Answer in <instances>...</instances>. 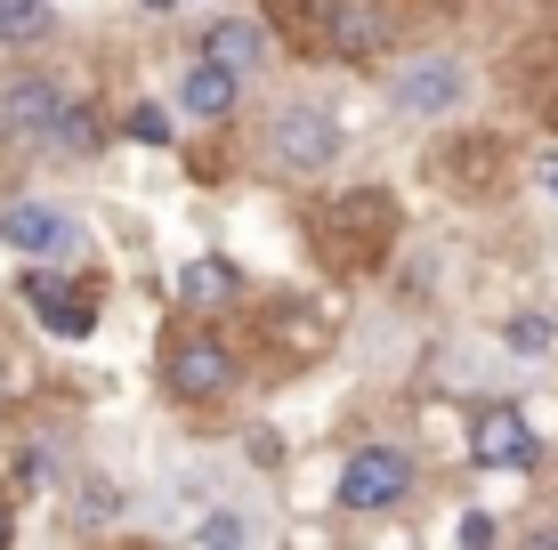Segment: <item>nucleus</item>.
<instances>
[{
  "instance_id": "f257e3e1",
  "label": "nucleus",
  "mask_w": 558,
  "mask_h": 550,
  "mask_svg": "<svg viewBox=\"0 0 558 550\" xmlns=\"http://www.w3.org/2000/svg\"><path fill=\"white\" fill-rule=\"evenodd\" d=\"M0 138L33 146V155H98L89 106L73 98L65 82H49V73H16V82L0 89Z\"/></svg>"
},
{
  "instance_id": "f03ea898",
  "label": "nucleus",
  "mask_w": 558,
  "mask_h": 550,
  "mask_svg": "<svg viewBox=\"0 0 558 550\" xmlns=\"http://www.w3.org/2000/svg\"><path fill=\"white\" fill-rule=\"evenodd\" d=\"M162 389L179 396V405H227V396L243 389V356L227 332L210 325H179L162 340Z\"/></svg>"
},
{
  "instance_id": "7ed1b4c3",
  "label": "nucleus",
  "mask_w": 558,
  "mask_h": 550,
  "mask_svg": "<svg viewBox=\"0 0 558 550\" xmlns=\"http://www.w3.org/2000/svg\"><path fill=\"white\" fill-rule=\"evenodd\" d=\"M413 486H421V462H413L405 445L364 438V445H349V462H340L332 502L349 510V518H389V510H405V502H413Z\"/></svg>"
},
{
  "instance_id": "20e7f679",
  "label": "nucleus",
  "mask_w": 558,
  "mask_h": 550,
  "mask_svg": "<svg viewBox=\"0 0 558 550\" xmlns=\"http://www.w3.org/2000/svg\"><path fill=\"white\" fill-rule=\"evenodd\" d=\"M380 49H397V9L389 0H307V57L373 65Z\"/></svg>"
},
{
  "instance_id": "39448f33",
  "label": "nucleus",
  "mask_w": 558,
  "mask_h": 550,
  "mask_svg": "<svg viewBox=\"0 0 558 550\" xmlns=\"http://www.w3.org/2000/svg\"><path fill=\"white\" fill-rule=\"evenodd\" d=\"M340 155H349V130H340V113L324 98L276 106V122H267V162H276L283 179H324Z\"/></svg>"
},
{
  "instance_id": "423d86ee",
  "label": "nucleus",
  "mask_w": 558,
  "mask_h": 550,
  "mask_svg": "<svg viewBox=\"0 0 558 550\" xmlns=\"http://www.w3.org/2000/svg\"><path fill=\"white\" fill-rule=\"evenodd\" d=\"M461 106H470V65L446 49H421L389 73V113H405V122H453Z\"/></svg>"
},
{
  "instance_id": "0eeeda50",
  "label": "nucleus",
  "mask_w": 558,
  "mask_h": 550,
  "mask_svg": "<svg viewBox=\"0 0 558 550\" xmlns=\"http://www.w3.org/2000/svg\"><path fill=\"white\" fill-rule=\"evenodd\" d=\"M16 300L33 308V325H41L49 340H89V332H98V292L73 283L65 259H33L25 283H16Z\"/></svg>"
},
{
  "instance_id": "6e6552de",
  "label": "nucleus",
  "mask_w": 558,
  "mask_h": 550,
  "mask_svg": "<svg viewBox=\"0 0 558 550\" xmlns=\"http://www.w3.org/2000/svg\"><path fill=\"white\" fill-rule=\"evenodd\" d=\"M470 462L494 469V478H526V469H543V438H534L526 405H477L470 413Z\"/></svg>"
},
{
  "instance_id": "1a4fd4ad",
  "label": "nucleus",
  "mask_w": 558,
  "mask_h": 550,
  "mask_svg": "<svg viewBox=\"0 0 558 550\" xmlns=\"http://www.w3.org/2000/svg\"><path fill=\"white\" fill-rule=\"evenodd\" d=\"M0 243L16 259H73L82 252V219L49 195H16V203H0Z\"/></svg>"
},
{
  "instance_id": "9d476101",
  "label": "nucleus",
  "mask_w": 558,
  "mask_h": 550,
  "mask_svg": "<svg viewBox=\"0 0 558 550\" xmlns=\"http://www.w3.org/2000/svg\"><path fill=\"white\" fill-rule=\"evenodd\" d=\"M195 57H219L227 73H243V82H252L267 57H276V33H267L259 16H210V25L195 33Z\"/></svg>"
},
{
  "instance_id": "9b49d317",
  "label": "nucleus",
  "mask_w": 558,
  "mask_h": 550,
  "mask_svg": "<svg viewBox=\"0 0 558 550\" xmlns=\"http://www.w3.org/2000/svg\"><path fill=\"white\" fill-rule=\"evenodd\" d=\"M243 106V73H227L219 57H186L179 65V113L186 122H227Z\"/></svg>"
},
{
  "instance_id": "f8f14e48",
  "label": "nucleus",
  "mask_w": 558,
  "mask_h": 550,
  "mask_svg": "<svg viewBox=\"0 0 558 550\" xmlns=\"http://www.w3.org/2000/svg\"><path fill=\"white\" fill-rule=\"evenodd\" d=\"M235 292H243V276L227 268V259H186L179 268V300L186 308H227Z\"/></svg>"
},
{
  "instance_id": "ddd939ff",
  "label": "nucleus",
  "mask_w": 558,
  "mask_h": 550,
  "mask_svg": "<svg viewBox=\"0 0 558 550\" xmlns=\"http://www.w3.org/2000/svg\"><path fill=\"white\" fill-rule=\"evenodd\" d=\"M122 518V486H106V478H82V486H65V526H82V535H98V526Z\"/></svg>"
},
{
  "instance_id": "4468645a",
  "label": "nucleus",
  "mask_w": 558,
  "mask_h": 550,
  "mask_svg": "<svg viewBox=\"0 0 558 550\" xmlns=\"http://www.w3.org/2000/svg\"><path fill=\"white\" fill-rule=\"evenodd\" d=\"M49 33H57L49 0H0V49H41Z\"/></svg>"
},
{
  "instance_id": "2eb2a0df",
  "label": "nucleus",
  "mask_w": 558,
  "mask_h": 550,
  "mask_svg": "<svg viewBox=\"0 0 558 550\" xmlns=\"http://www.w3.org/2000/svg\"><path fill=\"white\" fill-rule=\"evenodd\" d=\"M195 542H210V550H219V542H259V526L243 518V510H203V518H195Z\"/></svg>"
},
{
  "instance_id": "dca6fc26",
  "label": "nucleus",
  "mask_w": 558,
  "mask_h": 550,
  "mask_svg": "<svg viewBox=\"0 0 558 550\" xmlns=\"http://www.w3.org/2000/svg\"><path fill=\"white\" fill-rule=\"evenodd\" d=\"M502 340H510L518 356H543V349H550V325H543V316H510Z\"/></svg>"
},
{
  "instance_id": "f3484780",
  "label": "nucleus",
  "mask_w": 558,
  "mask_h": 550,
  "mask_svg": "<svg viewBox=\"0 0 558 550\" xmlns=\"http://www.w3.org/2000/svg\"><path fill=\"white\" fill-rule=\"evenodd\" d=\"M122 130H130L138 146H170V122H162L154 106H130V113H122Z\"/></svg>"
},
{
  "instance_id": "a211bd4d",
  "label": "nucleus",
  "mask_w": 558,
  "mask_h": 550,
  "mask_svg": "<svg viewBox=\"0 0 558 550\" xmlns=\"http://www.w3.org/2000/svg\"><path fill=\"white\" fill-rule=\"evenodd\" d=\"M494 535H502V526H494V518H486V510H470V518H461V526H453V542H494Z\"/></svg>"
},
{
  "instance_id": "6ab92c4d",
  "label": "nucleus",
  "mask_w": 558,
  "mask_h": 550,
  "mask_svg": "<svg viewBox=\"0 0 558 550\" xmlns=\"http://www.w3.org/2000/svg\"><path fill=\"white\" fill-rule=\"evenodd\" d=\"M9 542H16V494L0 486V550H9Z\"/></svg>"
},
{
  "instance_id": "aec40b11",
  "label": "nucleus",
  "mask_w": 558,
  "mask_h": 550,
  "mask_svg": "<svg viewBox=\"0 0 558 550\" xmlns=\"http://www.w3.org/2000/svg\"><path fill=\"white\" fill-rule=\"evenodd\" d=\"M138 9H203V0H138Z\"/></svg>"
},
{
  "instance_id": "412c9836",
  "label": "nucleus",
  "mask_w": 558,
  "mask_h": 550,
  "mask_svg": "<svg viewBox=\"0 0 558 550\" xmlns=\"http://www.w3.org/2000/svg\"><path fill=\"white\" fill-rule=\"evenodd\" d=\"M550 195H558V162H550Z\"/></svg>"
}]
</instances>
